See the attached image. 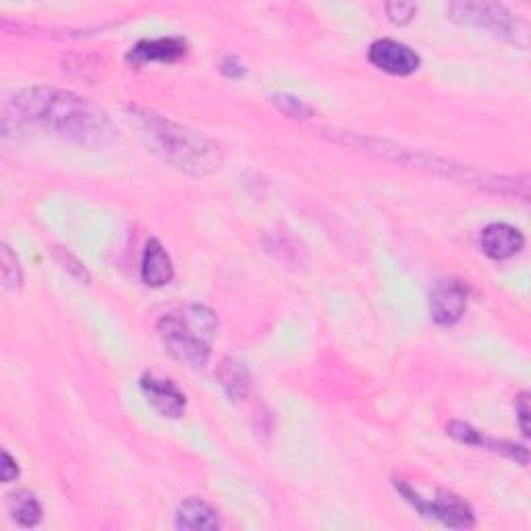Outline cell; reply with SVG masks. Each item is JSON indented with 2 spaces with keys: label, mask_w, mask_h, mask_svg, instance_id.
I'll return each mask as SVG.
<instances>
[{
  "label": "cell",
  "mask_w": 531,
  "mask_h": 531,
  "mask_svg": "<svg viewBox=\"0 0 531 531\" xmlns=\"http://www.w3.org/2000/svg\"><path fill=\"white\" fill-rule=\"evenodd\" d=\"M34 123L73 144L100 148L115 139L113 121L94 102L67 90L27 88L5 104L3 127Z\"/></svg>",
  "instance_id": "1"
},
{
  "label": "cell",
  "mask_w": 531,
  "mask_h": 531,
  "mask_svg": "<svg viewBox=\"0 0 531 531\" xmlns=\"http://www.w3.org/2000/svg\"><path fill=\"white\" fill-rule=\"evenodd\" d=\"M127 121L144 139L146 146L177 171L204 177L216 171L222 162L220 146L202 131L189 129L152 108L129 104Z\"/></svg>",
  "instance_id": "2"
},
{
  "label": "cell",
  "mask_w": 531,
  "mask_h": 531,
  "mask_svg": "<svg viewBox=\"0 0 531 531\" xmlns=\"http://www.w3.org/2000/svg\"><path fill=\"white\" fill-rule=\"evenodd\" d=\"M158 337L175 359L193 370L208 366L212 339L218 330V318L206 305L191 303L158 320Z\"/></svg>",
  "instance_id": "3"
},
{
  "label": "cell",
  "mask_w": 531,
  "mask_h": 531,
  "mask_svg": "<svg viewBox=\"0 0 531 531\" xmlns=\"http://www.w3.org/2000/svg\"><path fill=\"white\" fill-rule=\"evenodd\" d=\"M397 492L409 502V505L426 519L440 521L442 525L451 527V529H469L475 525V515L473 509L467 505V502L446 490H438L434 498H424L419 492H415L413 486H409L405 480L397 478L393 480Z\"/></svg>",
  "instance_id": "4"
},
{
  "label": "cell",
  "mask_w": 531,
  "mask_h": 531,
  "mask_svg": "<svg viewBox=\"0 0 531 531\" xmlns=\"http://www.w3.org/2000/svg\"><path fill=\"white\" fill-rule=\"evenodd\" d=\"M453 21L488 32L496 38L517 42L523 36L521 21L502 5L496 3H453L449 7Z\"/></svg>",
  "instance_id": "5"
},
{
  "label": "cell",
  "mask_w": 531,
  "mask_h": 531,
  "mask_svg": "<svg viewBox=\"0 0 531 531\" xmlns=\"http://www.w3.org/2000/svg\"><path fill=\"white\" fill-rule=\"evenodd\" d=\"M469 287L457 278H444L430 291V318L438 326H455L467 310Z\"/></svg>",
  "instance_id": "6"
},
{
  "label": "cell",
  "mask_w": 531,
  "mask_h": 531,
  "mask_svg": "<svg viewBox=\"0 0 531 531\" xmlns=\"http://www.w3.org/2000/svg\"><path fill=\"white\" fill-rule=\"evenodd\" d=\"M370 63L388 75L395 77H407L413 75L419 69V54L411 50L407 44L397 40H376L368 50Z\"/></svg>",
  "instance_id": "7"
},
{
  "label": "cell",
  "mask_w": 531,
  "mask_h": 531,
  "mask_svg": "<svg viewBox=\"0 0 531 531\" xmlns=\"http://www.w3.org/2000/svg\"><path fill=\"white\" fill-rule=\"evenodd\" d=\"M142 393L148 403L162 415V417H181L187 407V399L179 390V386L169 378H158L154 374H146L139 380Z\"/></svg>",
  "instance_id": "8"
},
{
  "label": "cell",
  "mask_w": 531,
  "mask_h": 531,
  "mask_svg": "<svg viewBox=\"0 0 531 531\" xmlns=\"http://www.w3.org/2000/svg\"><path fill=\"white\" fill-rule=\"evenodd\" d=\"M187 54V42L181 38H156V40H142L137 42L129 54L127 61L142 67L150 63H164L171 65L181 61Z\"/></svg>",
  "instance_id": "9"
},
{
  "label": "cell",
  "mask_w": 531,
  "mask_h": 531,
  "mask_svg": "<svg viewBox=\"0 0 531 531\" xmlns=\"http://www.w3.org/2000/svg\"><path fill=\"white\" fill-rule=\"evenodd\" d=\"M523 245H525L523 233L511 225H505V222H494V225H488L480 235L482 254L496 262L517 256L523 249Z\"/></svg>",
  "instance_id": "10"
},
{
  "label": "cell",
  "mask_w": 531,
  "mask_h": 531,
  "mask_svg": "<svg viewBox=\"0 0 531 531\" xmlns=\"http://www.w3.org/2000/svg\"><path fill=\"white\" fill-rule=\"evenodd\" d=\"M139 272H142V281L154 289L166 287L175 278L173 260L158 239H150L146 243Z\"/></svg>",
  "instance_id": "11"
},
{
  "label": "cell",
  "mask_w": 531,
  "mask_h": 531,
  "mask_svg": "<svg viewBox=\"0 0 531 531\" xmlns=\"http://www.w3.org/2000/svg\"><path fill=\"white\" fill-rule=\"evenodd\" d=\"M175 527L181 531H214L220 527V517L206 500L187 498L177 509Z\"/></svg>",
  "instance_id": "12"
},
{
  "label": "cell",
  "mask_w": 531,
  "mask_h": 531,
  "mask_svg": "<svg viewBox=\"0 0 531 531\" xmlns=\"http://www.w3.org/2000/svg\"><path fill=\"white\" fill-rule=\"evenodd\" d=\"M216 376H218L222 390H225V393L231 397V401H243L249 395L251 376L241 361L231 359V357L225 359L218 366Z\"/></svg>",
  "instance_id": "13"
},
{
  "label": "cell",
  "mask_w": 531,
  "mask_h": 531,
  "mask_svg": "<svg viewBox=\"0 0 531 531\" xmlns=\"http://www.w3.org/2000/svg\"><path fill=\"white\" fill-rule=\"evenodd\" d=\"M9 513L21 527H36L42 523L44 511L40 500L32 492H13L9 496Z\"/></svg>",
  "instance_id": "14"
},
{
  "label": "cell",
  "mask_w": 531,
  "mask_h": 531,
  "mask_svg": "<svg viewBox=\"0 0 531 531\" xmlns=\"http://www.w3.org/2000/svg\"><path fill=\"white\" fill-rule=\"evenodd\" d=\"M0 268H3V281L9 291H17L23 285V270L17 260V256L11 251L7 243H3V249H0Z\"/></svg>",
  "instance_id": "15"
},
{
  "label": "cell",
  "mask_w": 531,
  "mask_h": 531,
  "mask_svg": "<svg viewBox=\"0 0 531 531\" xmlns=\"http://www.w3.org/2000/svg\"><path fill=\"white\" fill-rule=\"evenodd\" d=\"M272 104L281 110L283 115H287L291 119H310L312 117V108L307 106L301 98H295L291 94L272 96Z\"/></svg>",
  "instance_id": "16"
},
{
  "label": "cell",
  "mask_w": 531,
  "mask_h": 531,
  "mask_svg": "<svg viewBox=\"0 0 531 531\" xmlns=\"http://www.w3.org/2000/svg\"><path fill=\"white\" fill-rule=\"evenodd\" d=\"M446 432H449V436H453V438L459 440L461 444H467V446H480L482 432H478L475 428H471V426L465 424V422H451L449 426H446Z\"/></svg>",
  "instance_id": "17"
},
{
  "label": "cell",
  "mask_w": 531,
  "mask_h": 531,
  "mask_svg": "<svg viewBox=\"0 0 531 531\" xmlns=\"http://www.w3.org/2000/svg\"><path fill=\"white\" fill-rule=\"evenodd\" d=\"M415 13H417V7L411 3H388L386 5V15L395 25H407L409 21H413Z\"/></svg>",
  "instance_id": "18"
},
{
  "label": "cell",
  "mask_w": 531,
  "mask_h": 531,
  "mask_svg": "<svg viewBox=\"0 0 531 531\" xmlns=\"http://www.w3.org/2000/svg\"><path fill=\"white\" fill-rule=\"evenodd\" d=\"M57 260L63 264L65 270H69L75 278H79L81 283H90V274H88V270L83 268V264H81L77 258H73L67 249H59V251H57Z\"/></svg>",
  "instance_id": "19"
},
{
  "label": "cell",
  "mask_w": 531,
  "mask_h": 531,
  "mask_svg": "<svg viewBox=\"0 0 531 531\" xmlns=\"http://www.w3.org/2000/svg\"><path fill=\"white\" fill-rule=\"evenodd\" d=\"M515 413L519 419V428H521L523 436L527 438L529 436V395L527 393H521L515 399Z\"/></svg>",
  "instance_id": "20"
},
{
  "label": "cell",
  "mask_w": 531,
  "mask_h": 531,
  "mask_svg": "<svg viewBox=\"0 0 531 531\" xmlns=\"http://www.w3.org/2000/svg\"><path fill=\"white\" fill-rule=\"evenodd\" d=\"M220 71L231 79H239L245 75V67L239 61V57H235V54H229V57H225V61H222V65H220Z\"/></svg>",
  "instance_id": "21"
},
{
  "label": "cell",
  "mask_w": 531,
  "mask_h": 531,
  "mask_svg": "<svg viewBox=\"0 0 531 531\" xmlns=\"http://www.w3.org/2000/svg\"><path fill=\"white\" fill-rule=\"evenodd\" d=\"M19 475V467H17V461L5 451L3 453V465H0V478H3L5 484H11L15 478Z\"/></svg>",
  "instance_id": "22"
}]
</instances>
